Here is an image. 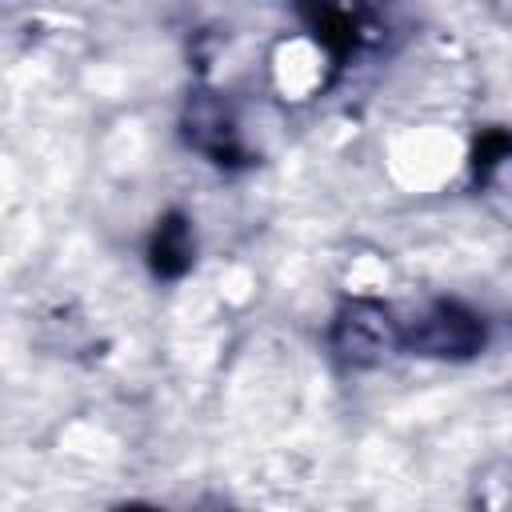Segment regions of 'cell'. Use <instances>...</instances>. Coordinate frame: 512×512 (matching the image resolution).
<instances>
[{"label":"cell","instance_id":"cell-1","mask_svg":"<svg viewBox=\"0 0 512 512\" xmlns=\"http://www.w3.org/2000/svg\"><path fill=\"white\" fill-rule=\"evenodd\" d=\"M412 340L424 352H436V356H448L452 352V356H460V352H472L480 344V324L472 316H464L460 308L444 304V308H436L432 316L420 320V328H416Z\"/></svg>","mask_w":512,"mask_h":512},{"label":"cell","instance_id":"cell-2","mask_svg":"<svg viewBox=\"0 0 512 512\" xmlns=\"http://www.w3.org/2000/svg\"><path fill=\"white\" fill-rule=\"evenodd\" d=\"M152 252H156V268H160V272H180V268L188 264V252H192L184 224H180V220L160 224V232H156V248H152Z\"/></svg>","mask_w":512,"mask_h":512}]
</instances>
